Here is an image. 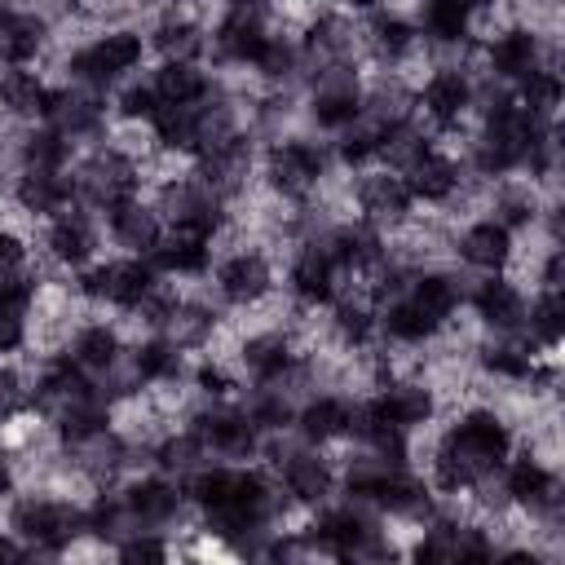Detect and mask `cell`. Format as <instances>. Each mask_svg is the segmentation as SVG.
I'll use <instances>...</instances> for the list:
<instances>
[{
    "label": "cell",
    "instance_id": "obj_4",
    "mask_svg": "<svg viewBox=\"0 0 565 565\" xmlns=\"http://www.w3.org/2000/svg\"><path fill=\"white\" fill-rule=\"evenodd\" d=\"M534 66H561L556 53V35H543L530 22H499L486 35H477V53H472V71H481L486 79L499 84H516L525 71Z\"/></svg>",
    "mask_w": 565,
    "mask_h": 565
},
{
    "label": "cell",
    "instance_id": "obj_14",
    "mask_svg": "<svg viewBox=\"0 0 565 565\" xmlns=\"http://www.w3.org/2000/svg\"><path fill=\"white\" fill-rule=\"evenodd\" d=\"M340 287V265L331 260L322 234H305L291 243V260H287V300L305 305V309H327L335 300Z\"/></svg>",
    "mask_w": 565,
    "mask_h": 565
},
{
    "label": "cell",
    "instance_id": "obj_20",
    "mask_svg": "<svg viewBox=\"0 0 565 565\" xmlns=\"http://www.w3.org/2000/svg\"><path fill=\"white\" fill-rule=\"evenodd\" d=\"M463 177H468V168H463V159L450 150V146H428L406 172H402V181H406V190H411V199L415 203H424V207H446L455 194H459V185H463Z\"/></svg>",
    "mask_w": 565,
    "mask_h": 565
},
{
    "label": "cell",
    "instance_id": "obj_19",
    "mask_svg": "<svg viewBox=\"0 0 565 565\" xmlns=\"http://www.w3.org/2000/svg\"><path fill=\"white\" fill-rule=\"evenodd\" d=\"M141 35H146V49L159 53V62H203L207 57V26L194 13H185L181 4H163Z\"/></svg>",
    "mask_w": 565,
    "mask_h": 565
},
{
    "label": "cell",
    "instance_id": "obj_33",
    "mask_svg": "<svg viewBox=\"0 0 565 565\" xmlns=\"http://www.w3.org/2000/svg\"><path fill=\"white\" fill-rule=\"evenodd\" d=\"M159 106H163L159 93L141 75H132V79L110 88V124H150Z\"/></svg>",
    "mask_w": 565,
    "mask_h": 565
},
{
    "label": "cell",
    "instance_id": "obj_8",
    "mask_svg": "<svg viewBox=\"0 0 565 565\" xmlns=\"http://www.w3.org/2000/svg\"><path fill=\"white\" fill-rule=\"evenodd\" d=\"M119 503L132 521V530H163V534H177V525L185 516H194V508L185 503L181 494V481L150 468V472H128L119 486Z\"/></svg>",
    "mask_w": 565,
    "mask_h": 565
},
{
    "label": "cell",
    "instance_id": "obj_12",
    "mask_svg": "<svg viewBox=\"0 0 565 565\" xmlns=\"http://www.w3.org/2000/svg\"><path fill=\"white\" fill-rule=\"evenodd\" d=\"M40 225H44L40 230V256L53 260L57 269L75 274V269H84L102 256V216L97 212L71 203L66 212H57Z\"/></svg>",
    "mask_w": 565,
    "mask_h": 565
},
{
    "label": "cell",
    "instance_id": "obj_5",
    "mask_svg": "<svg viewBox=\"0 0 565 565\" xmlns=\"http://www.w3.org/2000/svg\"><path fill=\"white\" fill-rule=\"evenodd\" d=\"M472 88H477V71L472 62H433L428 75L415 84V115L433 128L437 141L446 137H463V124L472 119Z\"/></svg>",
    "mask_w": 565,
    "mask_h": 565
},
{
    "label": "cell",
    "instance_id": "obj_39",
    "mask_svg": "<svg viewBox=\"0 0 565 565\" xmlns=\"http://www.w3.org/2000/svg\"><path fill=\"white\" fill-rule=\"evenodd\" d=\"M225 9H274L269 0H221Z\"/></svg>",
    "mask_w": 565,
    "mask_h": 565
},
{
    "label": "cell",
    "instance_id": "obj_26",
    "mask_svg": "<svg viewBox=\"0 0 565 565\" xmlns=\"http://www.w3.org/2000/svg\"><path fill=\"white\" fill-rule=\"evenodd\" d=\"M53 49V22L35 9H13L0 22V66H35Z\"/></svg>",
    "mask_w": 565,
    "mask_h": 565
},
{
    "label": "cell",
    "instance_id": "obj_41",
    "mask_svg": "<svg viewBox=\"0 0 565 565\" xmlns=\"http://www.w3.org/2000/svg\"><path fill=\"white\" fill-rule=\"evenodd\" d=\"M163 4H185V0H163Z\"/></svg>",
    "mask_w": 565,
    "mask_h": 565
},
{
    "label": "cell",
    "instance_id": "obj_29",
    "mask_svg": "<svg viewBox=\"0 0 565 565\" xmlns=\"http://www.w3.org/2000/svg\"><path fill=\"white\" fill-rule=\"evenodd\" d=\"M384 132H388V124L362 110L353 124H344V128L335 132V141H331V154H335V163H340V168H349V172H362V168L380 163V146H384Z\"/></svg>",
    "mask_w": 565,
    "mask_h": 565
},
{
    "label": "cell",
    "instance_id": "obj_21",
    "mask_svg": "<svg viewBox=\"0 0 565 565\" xmlns=\"http://www.w3.org/2000/svg\"><path fill=\"white\" fill-rule=\"evenodd\" d=\"M102 230H106L110 247H119L124 256H150V247L163 238V221H159V212L146 194L110 203L102 212Z\"/></svg>",
    "mask_w": 565,
    "mask_h": 565
},
{
    "label": "cell",
    "instance_id": "obj_36",
    "mask_svg": "<svg viewBox=\"0 0 565 565\" xmlns=\"http://www.w3.org/2000/svg\"><path fill=\"white\" fill-rule=\"evenodd\" d=\"M18 486H22V477H18V459H13V450L0 441V503H9V499L18 494Z\"/></svg>",
    "mask_w": 565,
    "mask_h": 565
},
{
    "label": "cell",
    "instance_id": "obj_24",
    "mask_svg": "<svg viewBox=\"0 0 565 565\" xmlns=\"http://www.w3.org/2000/svg\"><path fill=\"white\" fill-rule=\"evenodd\" d=\"M212 252L216 243L203 238V234H190V230H163V238L150 247V265L154 274L163 278H207L212 269Z\"/></svg>",
    "mask_w": 565,
    "mask_h": 565
},
{
    "label": "cell",
    "instance_id": "obj_27",
    "mask_svg": "<svg viewBox=\"0 0 565 565\" xmlns=\"http://www.w3.org/2000/svg\"><path fill=\"white\" fill-rule=\"evenodd\" d=\"M150 88L163 106H199L221 88V79L203 62H159L150 71Z\"/></svg>",
    "mask_w": 565,
    "mask_h": 565
},
{
    "label": "cell",
    "instance_id": "obj_18",
    "mask_svg": "<svg viewBox=\"0 0 565 565\" xmlns=\"http://www.w3.org/2000/svg\"><path fill=\"white\" fill-rule=\"evenodd\" d=\"M433 327H450L459 313H463V296H468V278L455 274L446 260L441 265H419L411 278H406V291H402Z\"/></svg>",
    "mask_w": 565,
    "mask_h": 565
},
{
    "label": "cell",
    "instance_id": "obj_28",
    "mask_svg": "<svg viewBox=\"0 0 565 565\" xmlns=\"http://www.w3.org/2000/svg\"><path fill=\"white\" fill-rule=\"evenodd\" d=\"M49 102V79L31 66H0V119L4 124H40Z\"/></svg>",
    "mask_w": 565,
    "mask_h": 565
},
{
    "label": "cell",
    "instance_id": "obj_35",
    "mask_svg": "<svg viewBox=\"0 0 565 565\" xmlns=\"http://www.w3.org/2000/svg\"><path fill=\"white\" fill-rule=\"evenodd\" d=\"M26 256H31L26 238H22L13 225H4V221H0V274H4V269H18V265H26Z\"/></svg>",
    "mask_w": 565,
    "mask_h": 565
},
{
    "label": "cell",
    "instance_id": "obj_34",
    "mask_svg": "<svg viewBox=\"0 0 565 565\" xmlns=\"http://www.w3.org/2000/svg\"><path fill=\"white\" fill-rule=\"evenodd\" d=\"M26 411V371L9 358H0V424Z\"/></svg>",
    "mask_w": 565,
    "mask_h": 565
},
{
    "label": "cell",
    "instance_id": "obj_11",
    "mask_svg": "<svg viewBox=\"0 0 565 565\" xmlns=\"http://www.w3.org/2000/svg\"><path fill=\"white\" fill-rule=\"evenodd\" d=\"M274 31V9H221L207 26V57L225 71H252Z\"/></svg>",
    "mask_w": 565,
    "mask_h": 565
},
{
    "label": "cell",
    "instance_id": "obj_13",
    "mask_svg": "<svg viewBox=\"0 0 565 565\" xmlns=\"http://www.w3.org/2000/svg\"><path fill=\"white\" fill-rule=\"evenodd\" d=\"M463 309L472 313L481 335H521L525 331V291L508 269L468 278Z\"/></svg>",
    "mask_w": 565,
    "mask_h": 565
},
{
    "label": "cell",
    "instance_id": "obj_31",
    "mask_svg": "<svg viewBox=\"0 0 565 565\" xmlns=\"http://www.w3.org/2000/svg\"><path fill=\"white\" fill-rule=\"evenodd\" d=\"M212 455L203 450V441L185 428V424H172V428H163L159 437H154V446H150V468H159V472H168V477H190L199 463H207Z\"/></svg>",
    "mask_w": 565,
    "mask_h": 565
},
{
    "label": "cell",
    "instance_id": "obj_10",
    "mask_svg": "<svg viewBox=\"0 0 565 565\" xmlns=\"http://www.w3.org/2000/svg\"><path fill=\"white\" fill-rule=\"evenodd\" d=\"M349 212L388 234V230H397L402 221L415 216V199H411L402 172L371 163V168H362V172L349 177Z\"/></svg>",
    "mask_w": 565,
    "mask_h": 565
},
{
    "label": "cell",
    "instance_id": "obj_32",
    "mask_svg": "<svg viewBox=\"0 0 565 565\" xmlns=\"http://www.w3.org/2000/svg\"><path fill=\"white\" fill-rule=\"evenodd\" d=\"M516 106L534 119H561V97H565V84H561V71L556 66H534L525 71L516 84H508Z\"/></svg>",
    "mask_w": 565,
    "mask_h": 565
},
{
    "label": "cell",
    "instance_id": "obj_1",
    "mask_svg": "<svg viewBox=\"0 0 565 565\" xmlns=\"http://www.w3.org/2000/svg\"><path fill=\"white\" fill-rule=\"evenodd\" d=\"M331 168H335L331 141H322L309 128H287V132H274L260 141L256 185L278 199H291V203H309L327 185Z\"/></svg>",
    "mask_w": 565,
    "mask_h": 565
},
{
    "label": "cell",
    "instance_id": "obj_30",
    "mask_svg": "<svg viewBox=\"0 0 565 565\" xmlns=\"http://www.w3.org/2000/svg\"><path fill=\"white\" fill-rule=\"evenodd\" d=\"M521 335L543 353L561 349V335H565V291L561 287H534V296H525V331Z\"/></svg>",
    "mask_w": 565,
    "mask_h": 565
},
{
    "label": "cell",
    "instance_id": "obj_3",
    "mask_svg": "<svg viewBox=\"0 0 565 565\" xmlns=\"http://www.w3.org/2000/svg\"><path fill=\"white\" fill-rule=\"evenodd\" d=\"M146 53L150 49H146V35L137 26H102L97 35L57 53V71L66 84L110 93L115 84L132 79V71L146 62Z\"/></svg>",
    "mask_w": 565,
    "mask_h": 565
},
{
    "label": "cell",
    "instance_id": "obj_40",
    "mask_svg": "<svg viewBox=\"0 0 565 565\" xmlns=\"http://www.w3.org/2000/svg\"><path fill=\"white\" fill-rule=\"evenodd\" d=\"M13 9H18V0H0V22H4V18L13 13Z\"/></svg>",
    "mask_w": 565,
    "mask_h": 565
},
{
    "label": "cell",
    "instance_id": "obj_9",
    "mask_svg": "<svg viewBox=\"0 0 565 565\" xmlns=\"http://www.w3.org/2000/svg\"><path fill=\"white\" fill-rule=\"evenodd\" d=\"M110 93H97V88H79V84H49V102H44V115L40 124L57 128L75 150H88L97 141H106L110 132Z\"/></svg>",
    "mask_w": 565,
    "mask_h": 565
},
{
    "label": "cell",
    "instance_id": "obj_15",
    "mask_svg": "<svg viewBox=\"0 0 565 565\" xmlns=\"http://www.w3.org/2000/svg\"><path fill=\"white\" fill-rule=\"evenodd\" d=\"M450 260L472 274H503L516 260V234L494 216H472L450 234Z\"/></svg>",
    "mask_w": 565,
    "mask_h": 565
},
{
    "label": "cell",
    "instance_id": "obj_37",
    "mask_svg": "<svg viewBox=\"0 0 565 565\" xmlns=\"http://www.w3.org/2000/svg\"><path fill=\"white\" fill-rule=\"evenodd\" d=\"M26 556H31V547H26V543H22V539H18V534H13L9 525H4V530H0V565L26 561Z\"/></svg>",
    "mask_w": 565,
    "mask_h": 565
},
{
    "label": "cell",
    "instance_id": "obj_38",
    "mask_svg": "<svg viewBox=\"0 0 565 565\" xmlns=\"http://www.w3.org/2000/svg\"><path fill=\"white\" fill-rule=\"evenodd\" d=\"M331 4H340V9H349V13H366V9H375V4H384V0H331Z\"/></svg>",
    "mask_w": 565,
    "mask_h": 565
},
{
    "label": "cell",
    "instance_id": "obj_16",
    "mask_svg": "<svg viewBox=\"0 0 565 565\" xmlns=\"http://www.w3.org/2000/svg\"><path fill=\"white\" fill-rule=\"evenodd\" d=\"M296 362H300V349H296V340H291L287 327L265 322V327H256V331H247V335H234V366H238V375L252 380V384H274V380H282Z\"/></svg>",
    "mask_w": 565,
    "mask_h": 565
},
{
    "label": "cell",
    "instance_id": "obj_2",
    "mask_svg": "<svg viewBox=\"0 0 565 565\" xmlns=\"http://www.w3.org/2000/svg\"><path fill=\"white\" fill-rule=\"evenodd\" d=\"M4 525L31 547V556H71L79 539H88L84 499L66 490H26L4 503Z\"/></svg>",
    "mask_w": 565,
    "mask_h": 565
},
{
    "label": "cell",
    "instance_id": "obj_17",
    "mask_svg": "<svg viewBox=\"0 0 565 565\" xmlns=\"http://www.w3.org/2000/svg\"><path fill=\"white\" fill-rule=\"evenodd\" d=\"M75 203V181L71 168L49 172V168H9V207L31 216V221H49L57 212H66Z\"/></svg>",
    "mask_w": 565,
    "mask_h": 565
},
{
    "label": "cell",
    "instance_id": "obj_22",
    "mask_svg": "<svg viewBox=\"0 0 565 565\" xmlns=\"http://www.w3.org/2000/svg\"><path fill=\"white\" fill-rule=\"evenodd\" d=\"M128 371L137 375L141 388H163V384H181L185 371H190V353L168 340L163 331H141L128 340V353H124Z\"/></svg>",
    "mask_w": 565,
    "mask_h": 565
},
{
    "label": "cell",
    "instance_id": "obj_23",
    "mask_svg": "<svg viewBox=\"0 0 565 565\" xmlns=\"http://www.w3.org/2000/svg\"><path fill=\"white\" fill-rule=\"evenodd\" d=\"M66 353L97 380V375H106L110 366L124 362L128 335H124V327L110 322V318H79L75 331H71V340H66Z\"/></svg>",
    "mask_w": 565,
    "mask_h": 565
},
{
    "label": "cell",
    "instance_id": "obj_25",
    "mask_svg": "<svg viewBox=\"0 0 565 565\" xmlns=\"http://www.w3.org/2000/svg\"><path fill=\"white\" fill-rule=\"evenodd\" d=\"M349 397H353V393H305L300 406H296L291 433H296L305 446L344 441V428H349Z\"/></svg>",
    "mask_w": 565,
    "mask_h": 565
},
{
    "label": "cell",
    "instance_id": "obj_6",
    "mask_svg": "<svg viewBox=\"0 0 565 565\" xmlns=\"http://www.w3.org/2000/svg\"><path fill=\"white\" fill-rule=\"evenodd\" d=\"M181 424L203 441V450L221 463H252L256 450H260V433L252 428L247 411L238 406V397L230 402H207V397H194L190 411L181 415Z\"/></svg>",
    "mask_w": 565,
    "mask_h": 565
},
{
    "label": "cell",
    "instance_id": "obj_7",
    "mask_svg": "<svg viewBox=\"0 0 565 565\" xmlns=\"http://www.w3.org/2000/svg\"><path fill=\"white\" fill-rule=\"evenodd\" d=\"M207 274H212V296L225 309H256L278 287V265L260 243H238Z\"/></svg>",
    "mask_w": 565,
    "mask_h": 565
}]
</instances>
